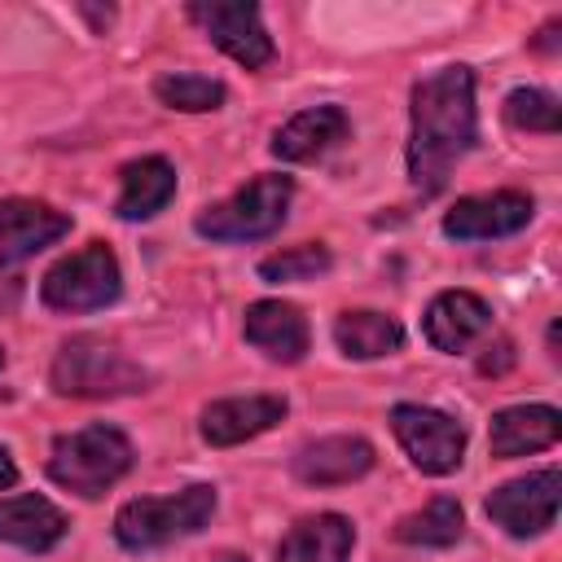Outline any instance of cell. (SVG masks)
Here are the masks:
<instances>
[{
    "label": "cell",
    "mask_w": 562,
    "mask_h": 562,
    "mask_svg": "<svg viewBox=\"0 0 562 562\" xmlns=\"http://www.w3.org/2000/svg\"><path fill=\"white\" fill-rule=\"evenodd\" d=\"M558 435H562V413L553 404H514L492 417L487 448L492 457L509 461V457H531V452L553 448Z\"/></svg>",
    "instance_id": "17"
},
{
    "label": "cell",
    "mask_w": 562,
    "mask_h": 562,
    "mask_svg": "<svg viewBox=\"0 0 562 562\" xmlns=\"http://www.w3.org/2000/svg\"><path fill=\"white\" fill-rule=\"evenodd\" d=\"M351 544H356V527L342 514H312L281 536L277 562H347Z\"/></svg>",
    "instance_id": "20"
},
{
    "label": "cell",
    "mask_w": 562,
    "mask_h": 562,
    "mask_svg": "<svg viewBox=\"0 0 562 562\" xmlns=\"http://www.w3.org/2000/svg\"><path fill=\"white\" fill-rule=\"evenodd\" d=\"M154 97L167 110L206 114V110H220L228 92H224L220 79H206V75H162V79H154Z\"/></svg>",
    "instance_id": "23"
},
{
    "label": "cell",
    "mask_w": 562,
    "mask_h": 562,
    "mask_svg": "<svg viewBox=\"0 0 562 562\" xmlns=\"http://www.w3.org/2000/svg\"><path fill=\"white\" fill-rule=\"evenodd\" d=\"M329 263L334 259H329V250L321 241H303V246H290L281 255H268L259 263V277L272 281V285H281V281H312V277L329 272Z\"/></svg>",
    "instance_id": "25"
},
{
    "label": "cell",
    "mask_w": 562,
    "mask_h": 562,
    "mask_svg": "<svg viewBox=\"0 0 562 562\" xmlns=\"http://www.w3.org/2000/svg\"><path fill=\"white\" fill-rule=\"evenodd\" d=\"M553 35H558V22H549V26L540 31V40H536V48H544V53H553V44H558Z\"/></svg>",
    "instance_id": "29"
},
{
    "label": "cell",
    "mask_w": 562,
    "mask_h": 562,
    "mask_svg": "<svg viewBox=\"0 0 562 562\" xmlns=\"http://www.w3.org/2000/svg\"><path fill=\"white\" fill-rule=\"evenodd\" d=\"M241 334L250 347H259L268 360L277 364H299L307 356V316L294 307V303H281V299H259L246 307V321H241Z\"/></svg>",
    "instance_id": "12"
},
{
    "label": "cell",
    "mask_w": 562,
    "mask_h": 562,
    "mask_svg": "<svg viewBox=\"0 0 562 562\" xmlns=\"http://www.w3.org/2000/svg\"><path fill=\"white\" fill-rule=\"evenodd\" d=\"M290 198H294V180L290 176H277V171H263L250 184H241L233 198L206 206L193 220V228H198V237L224 241V246L259 241V237H272L285 224Z\"/></svg>",
    "instance_id": "4"
},
{
    "label": "cell",
    "mask_w": 562,
    "mask_h": 562,
    "mask_svg": "<svg viewBox=\"0 0 562 562\" xmlns=\"http://www.w3.org/2000/svg\"><path fill=\"white\" fill-rule=\"evenodd\" d=\"M391 430L422 474H452L465 457V426L426 404H395Z\"/></svg>",
    "instance_id": "7"
},
{
    "label": "cell",
    "mask_w": 562,
    "mask_h": 562,
    "mask_svg": "<svg viewBox=\"0 0 562 562\" xmlns=\"http://www.w3.org/2000/svg\"><path fill=\"white\" fill-rule=\"evenodd\" d=\"M13 483H18V465H13V457L0 448V492H4V487H13Z\"/></svg>",
    "instance_id": "28"
},
{
    "label": "cell",
    "mask_w": 562,
    "mask_h": 562,
    "mask_svg": "<svg viewBox=\"0 0 562 562\" xmlns=\"http://www.w3.org/2000/svg\"><path fill=\"white\" fill-rule=\"evenodd\" d=\"M171 198H176V167L158 154H145L119 171L114 215L119 220H154Z\"/></svg>",
    "instance_id": "19"
},
{
    "label": "cell",
    "mask_w": 562,
    "mask_h": 562,
    "mask_svg": "<svg viewBox=\"0 0 562 562\" xmlns=\"http://www.w3.org/2000/svg\"><path fill=\"white\" fill-rule=\"evenodd\" d=\"M215 514V487L193 483L171 496H136L114 514V540L132 553L140 549H162L180 536H193L211 522Z\"/></svg>",
    "instance_id": "3"
},
{
    "label": "cell",
    "mask_w": 562,
    "mask_h": 562,
    "mask_svg": "<svg viewBox=\"0 0 562 562\" xmlns=\"http://www.w3.org/2000/svg\"><path fill=\"white\" fill-rule=\"evenodd\" d=\"M373 470V443L360 435H325L294 452V474L312 487H338Z\"/></svg>",
    "instance_id": "14"
},
{
    "label": "cell",
    "mask_w": 562,
    "mask_h": 562,
    "mask_svg": "<svg viewBox=\"0 0 562 562\" xmlns=\"http://www.w3.org/2000/svg\"><path fill=\"white\" fill-rule=\"evenodd\" d=\"M18 299H22V285H18V281H0V316H4V312H13V307H18Z\"/></svg>",
    "instance_id": "27"
},
{
    "label": "cell",
    "mask_w": 562,
    "mask_h": 562,
    "mask_svg": "<svg viewBox=\"0 0 562 562\" xmlns=\"http://www.w3.org/2000/svg\"><path fill=\"white\" fill-rule=\"evenodd\" d=\"M127 470H132V439L119 426H105V422L57 435L53 452H48L53 483L75 492V496H88V501L101 496L105 487H114Z\"/></svg>",
    "instance_id": "2"
},
{
    "label": "cell",
    "mask_w": 562,
    "mask_h": 562,
    "mask_svg": "<svg viewBox=\"0 0 562 562\" xmlns=\"http://www.w3.org/2000/svg\"><path fill=\"white\" fill-rule=\"evenodd\" d=\"M347 132H351V119L342 105H312V110H299L290 123L277 127L272 154L281 162H316L334 145H342Z\"/></svg>",
    "instance_id": "15"
},
{
    "label": "cell",
    "mask_w": 562,
    "mask_h": 562,
    "mask_svg": "<svg viewBox=\"0 0 562 562\" xmlns=\"http://www.w3.org/2000/svg\"><path fill=\"white\" fill-rule=\"evenodd\" d=\"M66 536V514L35 492L22 496H0V540L18 544L26 553H44Z\"/></svg>",
    "instance_id": "18"
},
{
    "label": "cell",
    "mask_w": 562,
    "mask_h": 562,
    "mask_svg": "<svg viewBox=\"0 0 562 562\" xmlns=\"http://www.w3.org/2000/svg\"><path fill=\"white\" fill-rule=\"evenodd\" d=\"M48 382H53L57 395L105 400V395H132V391H145L149 373H145L132 356H123L114 342L92 338V334H79V338H70V342H61Z\"/></svg>",
    "instance_id": "5"
},
{
    "label": "cell",
    "mask_w": 562,
    "mask_h": 562,
    "mask_svg": "<svg viewBox=\"0 0 562 562\" xmlns=\"http://www.w3.org/2000/svg\"><path fill=\"white\" fill-rule=\"evenodd\" d=\"M70 233V215L35 202V198H4L0 202V268H13L44 246L61 241Z\"/></svg>",
    "instance_id": "11"
},
{
    "label": "cell",
    "mask_w": 562,
    "mask_h": 562,
    "mask_svg": "<svg viewBox=\"0 0 562 562\" xmlns=\"http://www.w3.org/2000/svg\"><path fill=\"white\" fill-rule=\"evenodd\" d=\"M334 342L347 360H378L404 347V325L386 312H342L334 321Z\"/></svg>",
    "instance_id": "21"
},
{
    "label": "cell",
    "mask_w": 562,
    "mask_h": 562,
    "mask_svg": "<svg viewBox=\"0 0 562 562\" xmlns=\"http://www.w3.org/2000/svg\"><path fill=\"white\" fill-rule=\"evenodd\" d=\"M531 215H536L531 193H522V189H496V193L461 198L443 215V233L452 241H492V237H509V233L527 228Z\"/></svg>",
    "instance_id": "10"
},
{
    "label": "cell",
    "mask_w": 562,
    "mask_h": 562,
    "mask_svg": "<svg viewBox=\"0 0 562 562\" xmlns=\"http://www.w3.org/2000/svg\"><path fill=\"white\" fill-rule=\"evenodd\" d=\"M422 329H426V342L435 351H465L483 329H492V307L470 294V290H443L430 299L426 316H422Z\"/></svg>",
    "instance_id": "16"
},
{
    "label": "cell",
    "mask_w": 562,
    "mask_h": 562,
    "mask_svg": "<svg viewBox=\"0 0 562 562\" xmlns=\"http://www.w3.org/2000/svg\"><path fill=\"white\" fill-rule=\"evenodd\" d=\"M558 501H562V474L558 465H544L536 474L501 483L483 509L501 531L527 540V536H544L558 522Z\"/></svg>",
    "instance_id": "8"
},
{
    "label": "cell",
    "mask_w": 562,
    "mask_h": 562,
    "mask_svg": "<svg viewBox=\"0 0 562 562\" xmlns=\"http://www.w3.org/2000/svg\"><path fill=\"white\" fill-rule=\"evenodd\" d=\"M479 140L474 75L470 66H443L413 83L408 105V180L422 198L439 193L452 167Z\"/></svg>",
    "instance_id": "1"
},
{
    "label": "cell",
    "mask_w": 562,
    "mask_h": 562,
    "mask_svg": "<svg viewBox=\"0 0 562 562\" xmlns=\"http://www.w3.org/2000/svg\"><path fill=\"white\" fill-rule=\"evenodd\" d=\"M505 119L518 127V132H544L553 136L562 127V110H558V97L553 92H540V88H514L505 97Z\"/></svg>",
    "instance_id": "24"
},
{
    "label": "cell",
    "mask_w": 562,
    "mask_h": 562,
    "mask_svg": "<svg viewBox=\"0 0 562 562\" xmlns=\"http://www.w3.org/2000/svg\"><path fill=\"white\" fill-rule=\"evenodd\" d=\"M461 531H465V514L452 496H435V501H426L422 509H413L395 522V540L426 544V549H448V544L461 540Z\"/></svg>",
    "instance_id": "22"
},
{
    "label": "cell",
    "mask_w": 562,
    "mask_h": 562,
    "mask_svg": "<svg viewBox=\"0 0 562 562\" xmlns=\"http://www.w3.org/2000/svg\"><path fill=\"white\" fill-rule=\"evenodd\" d=\"M492 351H496V356H483V360H479V373H501V369H509V364H514V342H505V338H501Z\"/></svg>",
    "instance_id": "26"
},
{
    "label": "cell",
    "mask_w": 562,
    "mask_h": 562,
    "mask_svg": "<svg viewBox=\"0 0 562 562\" xmlns=\"http://www.w3.org/2000/svg\"><path fill=\"white\" fill-rule=\"evenodd\" d=\"M281 417H285L281 395H233V400L206 404L198 430L211 448H233V443H246V439L272 430Z\"/></svg>",
    "instance_id": "13"
},
{
    "label": "cell",
    "mask_w": 562,
    "mask_h": 562,
    "mask_svg": "<svg viewBox=\"0 0 562 562\" xmlns=\"http://www.w3.org/2000/svg\"><path fill=\"white\" fill-rule=\"evenodd\" d=\"M0 364H4V351H0Z\"/></svg>",
    "instance_id": "30"
},
{
    "label": "cell",
    "mask_w": 562,
    "mask_h": 562,
    "mask_svg": "<svg viewBox=\"0 0 562 562\" xmlns=\"http://www.w3.org/2000/svg\"><path fill=\"white\" fill-rule=\"evenodd\" d=\"M119 294H123V272H119V259L105 241H88L83 250L57 259L40 281L44 307L61 312V316L110 307Z\"/></svg>",
    "instance_id": "6"
},
{
    "label": "cell",
    "mask_w": 562,
    "mask_h": 562,
    "mask_svg": "<svg viewBox=\"0 0 562 562\" xmlns=\"http://www.w3.org/2000/svg\"><path fill=\"white\" fill-rule=\"evenodd\" d=\"M189 18L206 31V40L228 53L237 66L246 70H263L272 61V35L263 26L259 4H241V0H198L189 4Z\"/></svg>",
    "instance_id": "9"
}]
</instances>
